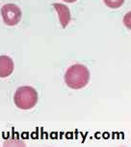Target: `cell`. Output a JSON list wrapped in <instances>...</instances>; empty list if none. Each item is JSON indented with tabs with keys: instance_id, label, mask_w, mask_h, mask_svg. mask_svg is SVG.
Masks as SVG:
<instances>
[{
	"instance_id": "1",
	"label": "cell",
	"mask_w": 131,
	"mask_h": 147,
	"mask_svg": "<svg viewBox=\"0 0 131 147\" xmlns=\"http://www.w3.org/2000/svg\"><path fill=\"white\" fill-rule=\"evenodd\" d=\"M90 81V71L87 66L76 63L69 66L65 74V82L69 88L80 90L88 85Z\"/></svg>"
},
{
	"instance_id": "2",
	"label": "cell",
	"mask_w": 131,
	"mask_h": 147,
	"mask_svg": "<svg viewBox=\"0 0 131 147\" xmlns=\"http://www.w3.org/2000/svg\"><path fill=\"white\" fill-rule=\"evenodd\" d=\"M14 102L21 110H30L38 103V92L32 87H21L16 90Z\"/></svg>"
},
{
	"instance_id": "3",
	"label": "cell",
	"mask_w": 131,
	"mask_h": 147,
	"mask_svg": "<svg viewBox=\"0 0 131 147\" xmlns=\"http://www.w3.org/2000/svg\"><path fill=\"white\" fill-rule=\"evenodd\" d=\"M1 16L5 24L8 26H16L20 21L22 13L18 6L13 3H8L1 8Z\"/></svg>"
},
{
	"instance_id": "4",
	"label": "cell",
	"mask_w": 131,
	"mask_h": 147,
	"mask_svg": "<svg viewBox=\"0 0 131 147\" xmlns=\"http://www.w3.org/2000/svg\"><path fill=\"white\" fill-rule=\"evenodd\" d=\"M53 7L55 8L58 16H59L61 25H62L63 28H66L69 23V21H71V12H69V9L66 5L61 3H54Z\"/></svg>"
},
{
	"instance_id": "5",
	"label": "cell",
	"mask_w": 131,
	"mask_h": 147,
	"mask_svg": "<svg viewBox=\"0 0 131 147\" xmlns=\"http://www.w3.org/2000/svg\"><path fill=\"white\" fill-rule=\"evenodd\" d=\"M14 71V62L8 56H0V78H6Z\"/></svg>"
},
{
	"instance_id": "6",
	"label": "cell",
	"mask_w": 131,
	"mask_h": 147,
	"mask_svg": "<svg viewBox=\"0 0 131 147\" xmlns=\"http://www.w3.org/2000/svg\"><path fill=\"white\" fill-rule=\"evenodd\" d=\"M103 1H104V4L106 5L108 8L117 9V8H119L124 4V0H103Z\"/></svg>"
},
{
	"instance_id": "7",
	"label": "cell",
	"mask_w": 131,
	"mask_h": 147,
	"mask_svg": "<svg viewBox=\"0 0 131 147\" xmlns=\"http://www.w3.org/2000/svg\"><path fill=\"white\" fill-rule=\"evenodd\" d=\"M64 1L68 2V3H73V2H75L76 0H64Z\"/></svg>"
}]
</instances>
